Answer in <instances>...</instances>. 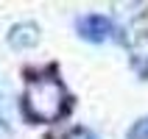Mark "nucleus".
I'll list each match as a JSON object with an SVG mask.
<instances>
[{
    "instance_id": "obj_1",
    "label": "nucleus",
    "mask_w": 148,
    "mask_h": 139,
    "mask_svg": "<svg viewBox=\"0 0 148 139\" xmlns=\"http://www.w3.org/2000/svg\"><path fill=\"white\" fill-rule=\"evenodd\" d=\"M23 108L34 123H53L67 111V89L53 75L31 78L23 95Z\"/></svg>"
},
{
    "instance_id": "obj_2",
    "label": "nucleus",
    "mask_w": 148,
    "mask_h": 139,
    "mask_svg": "<svg viewBox=\"0 0 148 139\" xmlns=\"http://www.w3.org/2000/svg\"><path fill=\"white\" fill-rule=\"evenodd\" d=\"M75 28H78V33H81L84 39H90V42H103V39H109V36L115 33V22H112L109 17H103V14L81 17V20L75 22Z\"/></svg>"
},
{
    "instance_id": "obj_3",
    "label": "nucleus",
    "mask_w": 148,
    "mask_h": 139,
    "mask_svg": "<svg viewBox=\"0 0 148 139\" xmlns=\"http://www.w3.org/2000/svg\"><path fill=\"white\" fill-rule=\"evenodd\" d=\"M39 42V28L34 22H23V25H14L11 31H8V45L11 47H34Z\"/></svg>"
},
{
    "instance_id": "obj_4",
    "label": "nucleus",
    "mask_w": 148,
    "mask_h": 139,
    "mask_svg": "<svg viewBox=\"0 0 148 139\" xmlns=\"http://www.w3.org/2000/svg\"><path fill=\"white\" fill-rule=\"evenodd\" d=\"M129 139H148V120L134 123V128L129 131Z\"/></svg>"
},
{
    "instance_id": "obj_5",
    "label": "nucleus",
    "mask_w": 148,
    "mask_h": 139,
    "mask_svg": "<svg viewBox=\"0 0 148 139\" xmlns=\"http://www.w3.org/2000/svg\"><path fill=\"white\" fill-rule=\"evenodd\" d=\"M0 139H3V134H0Z\"/></svg>"
}]
</instances>
